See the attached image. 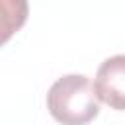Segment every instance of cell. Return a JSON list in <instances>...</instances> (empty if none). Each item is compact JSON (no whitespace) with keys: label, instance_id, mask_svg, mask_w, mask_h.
Returning <instances> with one entry per match:
<instances>
[{"label":"cell","instance_id":"obj_1","mask_svg":"<svg viewBox=\"0 0 125 125\" xmlns=\"http://www.w3.org/2000/svg\"><path fill=\"white\" fill-rule=\"evenodd\" d=\"M47 109L62 125H88L100 113V100L88 76L66 74L49 88Z\"/></svg>","mask_w":125,"mask_h":125},{"label":"cell","instance_id":"obj_2","mask_svg":"<svg viewBox=\"0 0 125 125\" xmlns=\"http://www.w3.org/2000/svg\"><path fill=\"white\" fill-rule=\"evenodd\" d=\"M94 90L100 102L111 109L125 111V55H113L100 64Z\"/></svg>","mask_w":125,"mask_h":125},{"label":"cell","instance_id":"obj_3","mask_svg":"<svg viewBox=\"0 0 125 125\" xmlns=\"http://www.w3.org/2000/svg\"><path fill=\"white\" fill-rule=\"evenodd\" d=\"M27 14V0H0V47L25 25Z\"/></svg>","mask_w":125,"mask_h":125}]
</instances>
